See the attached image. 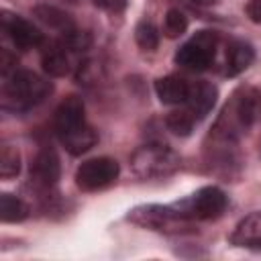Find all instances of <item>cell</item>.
<instances>
[{
	"label": "cell",
	"mask_w": 261,
	"mask_h": 261,
	"mask_svg": "<svg viewBox=\"0 0 261 261\" xmlns=\"http://www.w3.org/2000/svg\"><path fill=\"white\" fill-rule=\"evenodd\" d=\"M53 128L61 145L71 155H82L98 143V135L86 122V108L77 96H67L57 106L53 114Z\"/></svg>",
	"instance_id": "6da1fadb"
},
{
	"label": "cell",
	"mask_w": 261,
	"mask_h": 261,
	"mask_svg": "<svg viewBox=\"0 0 261 261\" xmlns=\"http://www.w3.org/2000/svg\"><path fill=\"white\" fill-rule=\"evenodd\" d=\"M259 112H261L259 94H255L251 90L234 94L230 104L224 106V110L214 126V137L220 139L222 143H232L239 135H243L257 120Z\"/></svg>",
	"instance_id": "7a4b0ae2"
},
{
	"label": "cell",
	"mask_w": 261,
	"mask_h": 261,
	"mask_svg": "<svg viewBox=\"0 0 261 261\" xmlns=\"http://www.w3.org/2000/svg\"><path fill=\"white\" fill-rule=\"evenodd\" d=\"M4 106L12 110H29L41 104L51 92L53 86L43 75L31 69H16L8 77H4Z\"/></svg>",
	"instance_id": "3957f363"
},
{
	"label": "cell",
	"mask_w": 261,
	"mask_h": 261,
	"mask_svg": "<svg viewBox=\"0 0 261 261\" xmlns=\"http://www.w3.org/2000/svg\"><path fill=\"white\" fill-rule=\"evenodd\" d=\"M181 165L179 155L163 143H147L130 155V169L141 179H157L175 173Z\"/></svg>",
	"instance_id": "277c9868"
},
{
	"label": "cell",
	"mask_w": 261,
	"mask_h": 261,
	"mask_svg": "<svg viewBox=\"0 0 261 261\" xmlns=\"http://www.w3.org/2000/svg\"><path fill=\"white\" fill-rule=\"evenodd\" d=\"M128 220L149 228V230H159V232H181L188 230L192 220L186 218L177 206H159V204H147V206H137L130 210Z\"/></svg>",
	"instance_id": "5b68a950"
},
{
	"label": "cell",
	"mask_w": 261,
	"mask_h": 261,
	"mask_svg": "<svg viewBox=\"0 0 261 261\" xmlns=\"http://www.w3.org/2000/svg\"><path fill=\"white\" fill-rule=\"evenodd\" d=\"M226 194L220 190V188H214V186H208V188H202L198 190L196 194H192L190 198L177 202V210L190 218L192 222L194 220H210V218H218L224 208H226Z\"/></svg>",
	"instance_id": "8992f818"
},
{
	"label": "cell",
	"mask_w": 261,
	"mask_h": 261,
	"mask_svg": "<svg viewBox=\"0 0 261 261\" xmlns=\"http://www.w3.org/2000/svg\"><path fill=\"white\" fill-rule=\"evenodd\" d=\"M120 167L116 159L110 157H94L84 161L75 171V186L84 192H98L116 181Z\"/></svg>",
	"instance_id": "52a82bcc"
},
{
	"label": "cell",
	"mask_w": 261,
	"mask_h": 261,
	"mask_svg": "<svg viewBox=\"0 0 261 261\" xmlns=\"http://www.w3.org/2000/svg\"><path fill=\"white\" fill-rule=\"evenodd\" d=\"M216 33L212 31H202L198 33L192 41L181 45L175 53V63L192 69V71H204L210 67L214 53H216Z\"/></svg>",
	"instance_id": "ba28073f"
},
{
	"label": "cell",
	"mask_w": 261,
	"mask_h": 261,
	"mask_svg": "<svg viewBox=\"0 0 261 261\" xmlns=\"http://www.w3.org/2000/svg\"><path fill=\"white\" fill-rule=\"evenodd\" d=\"M2 29L18 49H35L43 45V33L33 22L20 18L18 14L2 12Z\"/></svg>",
	"instance_id": "9c48e42d"
},
{
	"label": "cell",
	"mask_w": 261,
	"mask_h": 261,
	"mask_svg": "<svg viewBox=\"0 0 261 261\" xmlns=\"http://www.w3.org/2000/svg\"><path fill=\"white\" fill-rule=\"evenodd\" d=\"M59 175H61V163H59L57 153L49 147L41 149L31 163L33 184L39 188H53L59 181Z\"/></svg>",
	"instance_id": "30bf717a"
},
{
	"label": "cell",
	"mask_w": 261,
	"mask_h": 261,
	"mask_svg": "<svg viewBox=\"0 0 261 261\" xmlns=\"http://www.w3.org/2000/svg\"><path fill=\"white\" fill-rule=\"evenodd\" d=\"M216 98H218L216 86H212L210 82H196V84L190 86L186 108L192 112V116L196 120H200V118H204L214 108Z\"/></svg>",
	"instance_id": "8fae6325"
},
{
	"label": "cell",
	"mask_w": 261,
	"mask_h": 261,
	"mask_svg": "<svg viewBox=\"0 0 261 261\" xmlns=\"http://www.w3.org/2000/svg\"><path fill=\"white\" fill-rule=\"evenodd\" d=\"M230 243L241 249L261 251V212H253L245 216L232 230Z\"/></svg>",
	"instance_id": "7c38bea8"
},
{
	"label": "cell",
	"mask_w": 261,
	"mask_h": 261,
	"mask_svg": "<svg viewBox=\"0 0 261 261\" xmlns=\"http://www.w3.org/2000/svg\"><path fill=\"white\" fill-rule=\"evenodd\" d=\"M41 63H43V69L53 77H63L71 71L69 51L61 41H51L45 45L41 53Z\"/></svg>",
	"instance_id": "4fadbf2b"
},
{
	"label": "cell",
	"mask_w": 261,
	"mask_h": 261,
	"mask_svg": "<svg viewBox=\"0 0 261 261\" xmlns=\"http://www.w3.org/2000/svg\"><path fill=\"white\" fill-rule=\"evenodd\" d=\"M155 92L163 104H186L190 84L179 75H165L155 82Z\"/></svg>",
	"instance_id": "5bb4252c"
},
{
	"label": "cell",
	"mask_w": 261,
	"mask_h": 261,
	"mask_svg": "<svg viewBox=\"0 0 261 261\" xmlns=\"http://www.w3.org/2000/svg\"><path fill=\"white\" fill-rule=\"evenodd\" d=\"M255 59V51L249 43L245 41H230L226 47V73L228 75H239L241 71H245Z\"/></svg>",
	"instance_id": "9a60e30c"
},
{
	"label": "cell",
	"mask_w": 261,
	"mask_h": 261,
	"mask_svg": "<svg viewBox=\"0 0 261 261\" xmlns=\"http://www.w3.org/2000/svg\"><path fill=\"white\" fill-rule=\"evenodd\" d=\"M33 12H35V16H37L41 22H45L49 29H55V31H59V33H65V31H69V29L75 27L73 20L69 18V14L63 12V10H59V8H55V6H47V4L35 6Z\"/></svg>",
	"instance_id": "2e32d148"
},
{
	"label": "cell",
	"mask_w": 261,
	"mask_h": 261,
	"mask_svg": "<svg viewBox=\"0 0 261 261\" xmlns=\"http://www.w3.org/2000/svg\"><path fill=\"white\" fill-rule=\"evenodd\" d=\"M29 216V206L14 194L0 196V218L2 222H20Z\"/></svg>",
	"instance_id": "e0dca14e"
},
{
	"label": "cell",
	"mask_w": 261,
	"mask_h": 261,
	"mask_svg": "<svg viewBox=\"0 0 261 261\" xmlns=\"http://www.w3.org/2000/svg\"><path fill=\"white\" fill-rule=\"evenodd\" d=\"M194 122H196V118L192 116V112H190L188 108H184V110H173V112H169L167 118H165L167 128H169L173 135H177V137H188V135L192 133V128H194Z\"/></svg>",
	"instance_id": "ac0fdd59"
},
{
	"label": "cell",
	"mask_w": 261,
	"mask_h": 261,
	"mask_svg": "<svg viewBox=\"0 0 261 261\" xmlns=\"http://www.w3.org/2000/svg\"><path fill=\"white\" fill-rule=\"evenodd\" d=\"M20 171V153L12 145H4L0 151V175L2 179L16 177Z\"/></svg>",
	"instance_id": "d6986e66"
},
{
	"label": "cell",
	"mask_w": 261,
	"mask_h": 261,
	"mask_svg": "<svg viewBox=\"0 0 261 261\" xmlns=\"http://www.w3.org/2000/svg\"><path fill=\"white\" fill-rule=\"evenodd\" d=\"M137 45L145 51H155L159 47V31L151 20H141L135 29Z\"/></svg>",
	"instance_id": "ffe728a7"
},
{
	"label": "cell",
	"mask_w": 261,
	"mask_h": 261,
	"mask_svg": "<svg viewBox=\"0 0 261 261\" xmlns=\"http://www.w3.org/2000/svg\"><path fill=\"white\" fill-rule=\"evenodd\" d=\"M186 31H188V18H186V14L181 10H177V8H169L165 12V18H163V35L169 37V39H177Z\"/></svg>",
	"instance_id": "44dd1931"
},
{
	"label": "cell",
	"mask_w": 261,
	"mask_h": 261,
	"mask_svg": "<svg viewBox=\"0 0 261 261\" xmlns=\"http://www.w3.org/2000/svg\"><path fill=\"white\" fill-rule=\"evenodd\" d=\"M59 41L65 45V49H67L69 53L88 51L90 45H92V37H90L88 33H84V31H77L75 27L69 29V31H65V33H61V39H59Z\"/></svg>",
	"instance_id": "7402d4cb"
},
{
	"label": "cell",
	"mask_w": 261,
	"mask_h": 261,
	"mask_svg": "<svg viewBox=\"0 0 261 261\" xmlns=\"http://www.w3.org/2000/svg\"><path fill=\"white\" fill-rule=\"evenodd\" d=\"M0 71H2V77H8L10 73L16 71V57L8 49L0 51Z\"/></svg>",
	"instance_id": "603a6c76"
},
{
	"label": "cell",
	"mask_w": 261,
	"mask_h": 261,
	"mask_svg": "<svg viewBox=\"0 0 261 261\" xmlns=\"http://www.w3.org/2000/svg\"><path fill=\"white\" fill-rule=\"evenodd\" d=\"M98 8H102V10H108V12H120V10H124V6H126V0H92Z\"/></svg>",
	"instance_id": "cb8c5ba5"
},
{
	"label": "cell",
	"mask_w": 261,
	"mask_h": 261,
	"mask_svg": "<svg viewBox=\"0 0 261 261\" xmlns=\"http://www.w3.org/2000/svg\"><path fill=\"white\" fill-rule=\"evenodd\" d=\"M245 10H247V16L255 24H261V0H249Z\"/></svg>",
	"instance_id": "d4e9b609"
},
{
	"label": "cell",
	"mask_w": 261,
	"mask_h": 261,
	"mask_svg": "<svg viewBox=\"0 0 261 261\" xmlns=\"http://www.w3.org/2000/svg\"><path fill=\"white\" fill-rule=\"evenodd\" d=\"M192 2H196V4H200V6H210V4H214L216 0H192Z\"/></svg>",
	"instance_id": "484cf974"
}]
</instances>
